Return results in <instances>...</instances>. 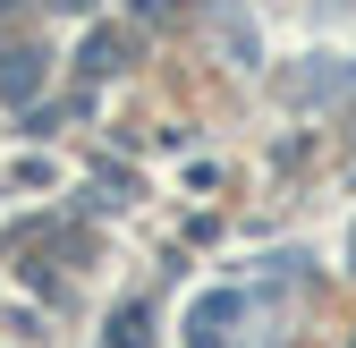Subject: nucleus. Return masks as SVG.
Here are the masks:
<instances>
[{
  "label": "nucleus",
  "mask_w": 356,
  "mask_h": 348,
  "mask_svg": "<svg viewBox=\"0 0 356 348\" xmlns=\"http://www.w3.org/2000/svg\"><path fill=\"white\" fill-rule=\"evenodd\" d=\"M0 9H9V0H0Z\"/></svg>",
  "instance_id": "1"
}]
</instances>
